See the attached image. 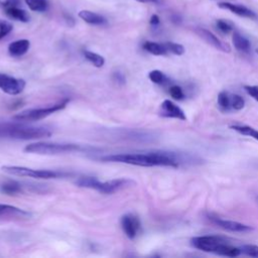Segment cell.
I'll return each mask as SVG.
<instances>
[{
    "label": "cell",
    "instance_id": "f35d334b",
    "mask_svg": "<svg viewBox=\"0 0 258 258\" xmlns=\"http://www.w3.org/2000/svg\"><path fill=\"white\" fill-rule=\"evenodd\" d=\"M257 167H258V164H257Z\"/></svg>",
    "mask_w": 258,
    "mask_h": 258
},
{
    "label": "cell",
    "instance_id": "484cf974",
    "mask_svg": "<svg viewBox=\"0 0 258 258\" xmlns=\"http://www.w3.org/2000/svg\"><path fill=\"white\" fill-rule=\"evenodd\" d=\"M148 78L150 79V81H151L152 83L157 84V85L164 84V83L167 81L166 76H165L161 71H158V70H153V71H151V72L148 74Z\"/></svg>",
    "mask_w": 258,
    "mask_h": 258
},
{
    "label": "cell",
    "instance_id": "7c38bea8",
    "mask_svg": "<svg viewBox=\"0 0 258 258\" xmlns=\"http://www.w3.org/2000/svg\"><path fill=\"white\" fill-rule=\"evenodd\" d=\"M197 33L205 40L207 41L209 44L213 45L214 47H216L217 49H220L222 51L225 52H230L231 48L229 46V44H227L226 42L222 41L220 38H218L214 33H212L210 30L205 29V28H198L197 29Z\"/></svg>",
    "mask_w": 258,
    "mask_h": 258
},
{
    "label": "cell",
    "instance_id": "44dd1931",
    "mask_svg": "<svg viewBox=\"0 0 258 258\" xmlns=\"http://www.w3.org/2000/svg\"><path fill=\"white\" fill-rule=\"evenodd\" d=\"M143 48L154 55H165L168 53L164 43H158L153 41H146L143 43Z\"/></svg>",
    "mask_w": 258,
    "mask_h": 258
},
{
    "label": "cell",
    "instance_id": "f1b7e54d",
    "mask_svg": "<svg viewBox=\"0 0 258 258\" xmlns=\"http://www.w3.org/2000/svg\"><path fill=\"white\" fill-rule=\"evenodd\" d=\"M230 98H231V108L234 109V110H241L244 108L245 106V100L237 95V94H233V95H230Z\"/></svg>",
    "mask_w": 258,
    "mask_h": 258
},
{
    "label": "cell",
    "instance_id": "6da1fadb",
    "mask_svg": "<svg viewBox=\"0 0 258 258\" xmlns=\"http://www.w3.org/2000/svg\"><path fill=\"white\" fill-rule=\"evenodd\" d=\"M100 160L107 162H119L138 166H170L178 167L183 164L200 163L201 159L188 153H179L167 150H154L148 152L119 153L100 157Z\"/></svg>",
    "mask_w": 258,
    "mask_h": 258
},
{
    "label": "cell",
    "instance_id": "8d00e7d4",
    "mask_svg": "<svg viewBox=\"0 0 258 258\" xmlns=\"http://www.w3.org/2000/svg\"><path fill=\"white\" fill-rule=\"evenodd\" d=\"M140 3H153V4H159L161 0H135Z\"/></svg>",
    "mask_w": 258,
    "mask_h": 258
},
{
    "label": "cell",
    "instance_id": "30bf717a",
    "mask_svg": "<svg viewBox=\"0 0 258 258\" xmlns=\"http://www.w3.org/2000/svg\"><path fill=\"white\" fill-rule=\"evenodd\" d=\"M215 225H217L218 227L230 231V232H240V233H246V232H250L252 231V227L236 222V221H231V220H224L221 218H217V217H210L209 218Z\"/></svg>",
    "mask_w": 258,
    "mask_h": 258
},
{
    "label": "cell",
    "instance_id": "e575fe53",
    "mask_svg": "<svg viewBox=\"0 0 258 258\" xmlns=\"http://www.w3.org/2000/svg\"><path fill=\"white\" fill-rule=\"evenodd\" d=\"M150 24L151 25H158L159 24V17L157 15H152L150 18Z\"/></svg>",
    "mask_w": 258,
    "mask_h": 258
},
{
    "label": "cell",
    "instance_id": "d4e9b609",
    "mask_svg": "<svg viewBox=\"0 0 258 258\" xmlns=\"http://www.w3.org/2000/svg\"><path fill=\"white\" fill-rule=\"evenodd\" d=\"M218 105L224 111L231 110V98L230 94L227 92H221L218 95Z\"/></svg>",
    "mask_w": 258,
    "mask_h": 258
},
{
    "label": "cell",
    "instance_id": "ffe728a7",
    "mask_svg": "<svg viewBox=\"0 0 258 258\" xmlns=\"http://www.w3.org/2000/svg\"><path fill=\"white\" fill-rule=\"evenodd\" d=\"M215 253L218 254V255H222V256L236 257V256H239L241 254V249H240V247H235V246H232V245L228 244L227 241H226L218 247V249Z\"/></svg>",
    "mask_w": 258,
    "mask_h": 258
},
{
    "label": "cell",
    "instance_id": "8992f818",
    "mask_svg": "<svg viewBox=\"0 0 258 258\" xmlns=\"http://www.w3.org/2000/svg\"><path fill=\"white\" fill-rule=\"evenodd\" d=\"M68 102H69V100L66 99V100H63L59 103L53 104L52 106H48V107H45V108L27 109V110H24V111L18 113L17 115L13 116V119L17 120V121H23V122L37 121V120L43 119V118L53 114L54 112L62 110L67 106Z\"/></svg>",
    "mask_w": 258,
    "mask_h": 258
},
{
    "label": "cell",
    "instance_id": "ac0fdd59",
    "mask_svg": "<svg viewBox=\"0 0 258 258\" xmlns=\"http://www.w3.org/2000/svg\"><path fill=\"white\" fill-rule=\"evenodd\" d=\"M233 43L237 50L242 52H249L251 49V43L248 38L240 34L238 31H234L233 33Z\"/></svg>",
    "mask_w": 258,
    "mask_h": 258
},
{
    "label": "cell",
    "instance_id": "74e56055",
    "mask_svg": "<svg viewBox=\"0 0 258 258\" xmlns=\"http://www.w3.org/2000/svg\"><path fill=\"white\" fill-rule=\"evenodd\" d=\"M256 52H257V53H258V48H257V49H256Z\"/></svg>",
    "mask_w": 258,
    "mask_h": 258
},
{
    "label": "cell",
    "instance_id": "52a82bcc",
    "mask_svg": "<svg viewBox=\"0 0 258 258\" xmlns=\"http://www.w3.org/2000/svg\"><path fill=\"white\" fill-rule=\"evenodd\" d=\"M190 242H191V245L199 250L215 253L218 247L222 243L226 242V240L218 236H200V237L192 238Z\"/></svg>",
    "mask_w": 258,
    "mask_h": 258
},
{
    "label": "cell",
    "instance_id": "e0dca14e",
    "mask_svg": "<svg viewBox=\"0 0 258 258\" xmlns=\"http://www.w3.org/2000/svg\"><path fill=\"white\" fill-rule=\"evenodd\" d=\"M23 186L20 182L15 180H8L0 184V192L8 196H13L22 192Z\"/></svg>",
    "mask_w": 258,
    "mask_h": 258
},
{
    "label": "cell",
    "instance_id": "277c9868",
    "mask_svg": "<svg viewBox=\"0 0 258 258\" xmlns=\"http://www.w3.org/2000/svg\"><path fill=\"white\" fill-rule=\"evenodd\" d=\"M82 150L81 145L75 143H57V142H35L24 147L27 153H36L44 155H56Z\"/></svg>",
    "mask_w": 258,
    "mask_h": 258
},
{
    "label": "cell",
    "instance_id": "4fadbf2b",
    "mask_svg": "<svg viewBox=\"0 0 258 258\" xmlns=\"http://www.w3.org/2000/svg\"><path fill=\"white\" fill-rule=\"evenodd\" d=\"M219 7L222 9H226L231 11L232 13L241 16V17H246V18H251V19H255L257 18V15L254 11H252L251 9L247 8L244 5L241 4H235V3H230V2H220Z\"/></svg>",
    "mask_w": 258,
    "mask_h": 258
},
{
    "label": "cell",
    "instance_id": "83f0119b",
    "mask_svg": "<svg viewBox=\"0 0 258 258\" xmlns=\"http://www.w3.org/2000/svg\"><path fill=\"white\" fill-rule=\"evenodd\" d=\"M241 253L245 254L250 257H257L258 258V246L257 245H252V244H247V245H242L240 247Z\"/></svg>",
    "mask_w": 258,
    "mask_h": 258
},
{
    "label": "cell",
    "instance_id": "9c48e42d",
    "mask_svg": "<svg viewBox=\"0 0 258 258\" xmlns=\"http://www.w3.org/2000/svg\"><path fill=\"white\" fill-rule=\"evenodd\" d=\"M140 226L141 224L139 219L132 214L124 215L121 218L122 230L129 239H134L137 236L140 230Z\"/></svg>",
    "mask_w": 258,
    "mask_h": 258
},
{
    "label": "cell",
    "instance_id": "7402d4cb",
    "mask_svg": "<svg viewBox=\"0 0 258 258\" xmlns=\"http://www.w3.org/2000/svg\"><path fill=\"white\" fill-rule=\"evenodd\" d=\"M230 128L242 135H247L258 140V130L254 129L253 127H250L247 125H232L230 126Z\"/></svg>",
    "mask_w": 258,
    "mask_h": 258
},
{
    "label": "cell",
    "instance_id": "8fae6325",
    "mask_svg": "<svg viewBox=\"0 0 258 258\" xmlns=\"http://www.w3.org/2000/svg\"><path fill=\"white\" fill-rule=\"evenodd\" d=\"M160 115L166 118H175L179 120H186L184 112L170 100H164L160 106Z\"/></svg>",
    "mask_w": 258,
    "mask_h": 258
},
{
    "label": "cell",
    "instance_id": "1f68e13d",
    "mask_svg": "<svg viewBox=\"0 0 258 258\" xmlns=\"http://www.w3.org/2000/svg\"><path fill=\"white\" fill-rule=\"evenodd\" d=\"M216 25H217V28L220 31H222L223 33H229V32H231L233 30V25L229 21L224 20V19L217 20Z\"/></svg>",
    "mask_w": 258,
    "mask_h": 258
},
{
    "label": "cell",
    "instance_id": "4316f807",
    "mask_svg": "<svg viewBox=\"0 0 258 258\" xmlns=\"http://www.w3.org/2000/svg\"><path fill=\"white\" fill-rule=\"evenodd\" d=\"M166 49L168 52H171L173 54L176 55H181L184 52V47L179 44V43H175V42H165L164 43Z\"/></svg>",
    "mask_w": 258,
    "mask_h": 258
},
{
    "label": "cell",
    "instance_id": "4dcf8cb0",
    "mask_svg": "<svg viewBox=\"0 0 258 258\" xmlns=\"http://www.w3.org/2000/svg\"><path fill=\"white\" fill-rule=\"evenodd\" d=\"M169 95L174 99V100H183L184 99V93L182 89L179 86H171L168 90Z\"/></svg>",
    "mask_w": 258,
    "mask_h": 258
},
{
    "label": "cell",
    "instance_id": "603a6c76",
    "mask_svg": "<svg viewBox=\"0 0 258 258\" xmlns=\"http://www.w3.org/2000/svg\"><path fill=\"white\" fill-rule=\"evenodd\" d=\"M28 8L36 12H44L48 8L47 0H24Z\"/></svg>",
    "mask_w": 258,
    "mask_h": 258
},
{
    "label": "cell",
    "instance_id": "7a4b0ae2",
    "mask_svg": "<svg viewBox=\"0 0 258 258\" xmlns=\"http://www.w3.org/2000/svg\"><path fill=\"white\" fill-rule=\"evenodd\" d=\"M50 135V129L44 126H34L25 123H0V138L29 140L45 138Z\"/></svg>",
    "mask_w": 258,
    "mask_h": 258
},
{
    "label": "cell",
    "instance_id": "d6a6232c",
    "mask_svg": "<svg viewBox=\"0 0 258 258\" xmlns=\"http://www.w3.org/2000/svg\"><path fill=\"white\" fill-rule=\"evenodd\" d=\"M244 90L253 99L258 101V86H244Z\"/></svg>",
    "mask_w": 258,
    "mask_h": 258
},
{
    "label": "cell",
    "instance_id": "cb8c5ba5",
    "mask_svg": "<svg viewBox=\"0 0 258 258\" xmlns=\"http://www.w3.org/2000/svg\"><path fill=\"white\" fill-rule=\"evenodd\" d=\"M84 55L96 68H101L105 63V58L102 55H100L96 52H93V51H90V50H85Z\"/></svg>",
    "mask_w": 258,
    "mask_h": 258
},
{
    "label": "cell",
    "instance_id": "d590c367",
    "mask_svg": "<svg viewBox=\"0 0 258 258\" xmlns=\"http://www.w3.org/2000/svg\"><path fill=\"white\" fill-rule=\"evenodd\" d=\"M115 77H116V80L118 81V82H120V83H125V78H124V76L121 74V73H116L115 74Z\"/></svg>",
    "mask_w": 258,
    "mask_h": 258
},
{
    "label": "cell",
    "instance_id": "5b68a950",
    "mask_svg": "<svg viewBox=\"0 0 258 258\" xmlns=\"http://www.w3.org/2000/svg\"><path fill=\"white\" fill-rule=\"evenodd\" d=\"M2 171L16 176H26V177H33V178H58L67 176L68 173L62 171L56 170H48V169H33L25 166H18V165H3L1 167Z\"/></svg>",
    "mask_w": 258,
    "mask_h": 258
},
{
    "label": "cell",
    "instance_id": "f546056e",
    "mask_svg": "<svg viewBox=\"0 0 258 258\" xmlns=\"http://www.w3.org/2000/svg\"><path fill=\"white\" fill-rule=\"evenodd\" d=\"M12 29H13V26L10 22L0 19V39L8 35L12 31Z\"/></svg>",
    "mask_w": 258,
    "mask_h": 258
},
{
    "label": "cell",
    "instance_id": "2e32d148",
    "mask_svg": "<svg viewBox=\"0 0 258 258\" xmlns=\"http://www.w3.org/2000/svg\"><path fill=\"white\" fill-rule=\"evenodd\" d=\"M79 17L83 19L85 22L92 25H103L107 22L104 16L90 10H81L79 12Z\"/></svg>",
    "mask_w": 258,
    "mask_h": 258
},
{
    "label": "cell",
    "instance_id": "3957f363",
    "mask_svg": "<svg viewBox=\"0 0 258 258\" xmlns=\"http://www.w3.org/2000/svg\"><path fill=\"white\" fill-rule=\"evenodd\" d=\"M75 183L80 187L93 188L102 194H113L119 189L132 185L134 181L128 178H116L107 181H100L98 178L93 176H82L79 177Z\"/></svg>",
    "mask_w": 258,
    "mask_h": 258
},
{
    "label": "cell",
    "instance_id": "9a60e30c",
    "mask_svg": "<svg viewBox=\"0 0 258 258\" xmlns=\"http://www.w3.org/2000/svg\"><path fill=\"white\" fill-rule=\"evenodd\" d=\"M30 46L28 39H18L11 42L8 46V52L12 56H21L25 54Z\"/></svg>",
    "mask_w": 258,
    "mask_h": 258
},
{
    "label": "cell",
    "instance_id": "836d02e7",
    "mask_svg": "<svg viewBox=\"0 0 258 258\" xmlns=\"http://www.w3.org/2000/svg\"><path fill=\"white\" fill-rule=\"evenodd\" d=\"M20 0H4L0 2V6H2L3 9H7L14 6H19Z\"/></svg>",
    "mask_w": 258,
    "mask_h": 258
},
{
    "label": "cell",
    "instance_id": "d6986e66",
    "mask_svg": "<svg viewBox=\"0 0 258 258\" xmlns=\"http://www.w3.org/2000/svg\"><path fill=\"white\" fill-rule=\"evenodd\" d=\"M5 13L8 17L15 19L17 21H21V22H27L29 21V14L22 8H19L18 6H14V7H10L7 9H4Z\"/></svg>",
    "mask_w": 258,
    "mask_h": 258
},
{
    "label": "cell",
    "instance_id": "ba28073f",
    "mask_svg": "<svg viewBox=\"0 0 258 258\" xmlns=\"http://www.w3.org/2000/svg\"><path fill=\"white\" fill-rule=\"evenodd\" d=\"M25 81L0 73V89L9 95H18L25 88Z\"/></svg>",
    "mask_w": 258,
    "mask_h": 258
},
{
    "label": "cell",
    "instance_id": "5bb4252c",
    "mask_svg": "<svg viewBox=\"0 0 258 258\" xmlns=\"http://www.w3.org/2000/svg\"><path fill=\"white\" fill-rule=\"evenodd\" d=\"M30 217V213L10 205L0 204V218H17L27 219Z\"/></svg>",
    "mask_w": 258,
    "mask_h": 258
}]
</instances>
